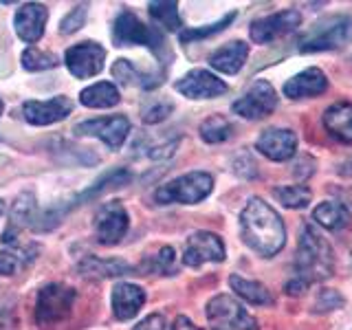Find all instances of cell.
Instances as JSON below:
<instances>
[{
  "mask_svg": "<svg viewBox=\"0 0 352 330\" xmlns=\"http://www.w3.org/2000/svg\"><path fill=\"white\" fill-rule=\"evenodd\" d=\"M242 242L262 258H273L286 245V227L282 216L262 198H249L240 212Z\"/></svg>",
  "mask_w": 352,
  "mask_h": 330,
  "instance_id": "obj_1",
  "label": "cell"
},
{
  "mask_svg": "<svg viewBox=\"0 0 352 330\" xmlns=\"http://www.w3.org/2000/svg\"><path fill=\"white\" fill-rule=\"evenodd\" d=\"M335 271V256L328 240L319 234L315 225H304L300 229L295 251V269L293 278L311 286L313 282L328 280Z\"/></svg>",
  "mask_w": 352,
  "mask_h": 330,
  "instance_id": "obj_2",
  "label": "cell"
},
{
  "mask_svg": "<svg viewBox=\"0 0 352 330\" xmlns=\"http://www.w3.org/2000/svg\"><path fill=\"white\" fill-rule=\"evenodd\" d=\"M352 40V16H328L317 20L308 27L300 40H297V51L300 53H319L341 49Z\"/></svg>",
  "mask_w": 352,
  "mask_h": 330,
  "instance_id": "obj_3",
  "label": "cell"
},
{
  "mask_svg": "<svg viewBox=\"0 0 352 330\" xmlns=\"http://www.w3.org/2000/svg\"><path fill=\"white\" fill-rule=\"evenodd\" d=\"M113 42L115 47H137V44H143V47H148L159 58H163V55L170 58V49L163 33L146 25L139 16H135L128 9L119 11V16L113 22Z\"/></svg>",
  "mask_w": 352,
  "mask_h": 330,
  "instance_id": "obj_4",
  "label": "cell"
},
{
  "mask_svg": "<svg viewBox=\"0 0 352 330\" xmlns=\"http://www.w3.org/2000/svg\"><path fill=\"white\" fill-rule=\"evenodd\" d=\"M214 190V179L207 172H187L179 179L161 185L154 192V201L159 205H196L205 201Z\"/></svg>",
  "mask_w": 352,
  "mask_h": 330,
  "instance_id": "obj_5",
  "label": "cell"
},
{
  "mask_svg": "<svg viewBox=\"0 0 352 330\" xmlns=\"http://www.w3.org/2000/svg\"><path fill=\"white\" fill-rule=\"evenodd\" d=\"M77 300L75 289L60 282L42 286L36 297V322L38 326H55L71 315Z\"/></svg>",
  "mask_w": 352,
  "mask_h": 330,
  "instance_id": "obj_6",
  "label": "cell"
},
{
  "mask_svg": "<svg viewBox=\"0 0 352 330\" xmlns=\"http://www.w3.org/2000/svg\"><path fill=\"white\" fill-rule=\"evenodd\" d=\"M207 319L214 330H258V319L231 295H216L207 302Z\"/></svg>",
  "mask_w": 352,
  "mask_h": 330,
  "instance_id": "obj_7",
  "label": "cell"
},
{
  "mask_svg": "<svg viewBox=\"0 0 352 330\" xmlns=\"http://www.w3.org/2000/svg\"><path fill=\"white\" fill-rule=\"evenodd\" d=\"M275 108H278V93H275V88L267 80H256L247 88V93L236 99L234 106H231L236 115L251 121L264 119Z\"/></svg>",
  "mask_w": 352,
  "mask_h": 330,
  "instance_id": "obj_8",
  "label": "cell"
},
{
  "mask_svg": "<svg viewBox=\"0 0 352 330\" xmlns=\"http://www.w3.org/2000/svg\"><path fill=\"white\" fill-rule=\"evenodd\" d=\"M130 132V121L124 115H113V117H99V119H88L75 126L77 137H97L110 150H119L124 146Z\"/></svg>",
  "mask_w": 352,
  "mask_h": 330,
  "instance_id": "obj_9",
  "label": "cell"
},
{
  "mask_svg": "<svg viewBox=\"0 0 352 330\" xmlns=\"http://www.w3.org/2000/svg\"><path fill=\"white\" fill-rule=\"evenodd\" d=\"M130 227V216L119 201L104 203L95 214V238L99 245H117Z\"/></svg>",
  "mask_w": 352,
  "mask_h": 330,
  "instance_id": "obj_10",
  "label": "cell"
},
{
  "mask_svg": "<svg viewBox=\"0 0 352 330\" xmlns=\"http://www.w3.org/2000/svg\"><path fill=\"white\" fill-rule=\"evenodd\" d=\"M66 69L75 75L77 80H88L102 73L104 62H106V49L97 42H80L66 51L64 55Z\"/></svg>",
  "mask_w": 352,
  "mask_h": 330,
  "instance_id": "obj_11",
  "label": "cell"
},
{
  "mask_svg": "<svg viewBox=\"0 0 352 330\" xmlns=\"http://www.w3.org/2000/svg\"><path fill=\"white\" fill-rule=\"evenodd\" d=\"M300 25H302L300 11L286 9V11H278V14L253 20L249 27V36L256 44H269L273 40L286 36V33H293Z\"/></svg>",
  "mask_w": 352,
  "mask_h": 330,
  "instance_id": "obj_12",
  "label": "cell"
},
{
  "mask_svg": "<svg viewBox=\"0 0 352 330\" xmlns=\"http://www.w3.org/2000/svg\"><path fill=\"white\" fill-rule=\"evenodd\" d=\"M225 260V242L212 231H196L185 242L183 264L185 267L198 269L207 262H223Z\"/></svg>",
  "mask_w": 352,
  "mask_h": 330,
  "instance_id": "obj_13",
  "label": "cell"
},
{
  "mask_svg": "<svg viewBox=\"0 0 352 330\" xmlns=\"http://www.w3.org/2000/svg\"><path fill=\"white\" fill-rule=\"evenodd\" d=\"M176 91L187 99H212L227 93V84L205 69H192L176 82Z\"/></svg>",
  "mask_w": 352,
  "mask_h": 330,
  "instance_id": "obj_14",
  "label": "cell"
},
{
  "mask_svg": "<svg viewBox=\"0 0 352 330\" xmlns=\"http://www.w3.org/2000/svg\"><path fill=\"white\" fill-rule=\"evenodd\" d=\"M73 113V102L69 97L58 95L47 102H25L22 106V117L31 126H51L66 119Z\"/></svg>",
  "mask_w": 352,
  "mask_h": 330,
  "instance_id": "obj_15",
  "label": "cell"
},
{
  "mask_svg": "<svg viewBox=\"0 0 352 330\" xmlns=\"http://www.w3.org/2000/svg\"><path fill=\"white\" fill-rule=\"evenodd\" d=\"M256 150L271 161H289L297 150V137L289 128H269L258 137Z\"/></svg>",
  "mask_w": 352,
  "mask_h": 330,
  "instance_id": "obj_16",
  "label": "cell"
},
{
  "mask_svg": "<svg viewBox=\"0 0 352 330\" xmlns=\"http://www.w3.org/2000/svg\"><path fill=\"white\" fill-rule=\"evenodd\" d=\"M47 18H49V9L40 5V3H27L16 11L14 25L16 33L22 42L33 44L42 38L44 27H47Z\"/></svg>",
  "mask_w": 352,
  "mask_h": 330,
  "instance_id": "obj_17",
  "label": "cell"
},
{
  "mask_svg": "<svg viewBox=\"0 0 352 330\" xmlns=\"http://www.w3.org/2000/svg\"><path fill=\"white\" fill-rule=\"evenodd\" d=\"M146 304V291L137 284L130 282H119L115 284L113 295H110V306H113V315L119 322H128L135 317L141 306Z\"/></svg>",
  "mask_w": 352,
  "mask_h": 330,
  "instance_id": "obj_18",
  "label": "cell"
},
{
  "mask_svg": "<svg viewBox=\"0 0 352 330\" xmlns=\"http://www.w3.org/2000/svg\"><path fill=\"white\" fill-rule=\"evenodd\" d=\"M326 88H328V80L324 71L317 69V66H311V69H304L302 73L293 75L284 84V95L289 99H308L326 93Z\"/></svg>",
  "mask_w": 352,
  "mask_h": 330,
  "instance_id": "obj_19",
  "label": "cell"
},
{
  "mask_svg": "<svg viewBox=\"0 0 352 330\" xmlns=\"http://www.w3.org/2000/svg\"><path fill=\"white\" fill-rule=\"evenodd\" d=\"M36 209H38V201L31 192H22L16 198V203L11 207V214H9V225L3 234L5 245H11L25 227L36 225Z\"/></svg>",
  "mask_w": 352,
  "mask_h": 330,
  "instance_id": "obj_20",
  "label": "cell"
},
{
  "mask_svg": "<svg viewBox=\"0 0 352 330\" xmlns=\"http://www.w3.org/2000/svg\"><path fill=\"white\" fill-rule=\"evenodd\" d=\"M249 58V44L236 40V42H227L220 49H216L212 55H209V64L212 69H216L218 73L225 75H236L240 73V69L245 66Z\"/></svg>",
  "mask_w": 352,
  "mask_h": 330,
  "instance_id": "obj_21",
  "label": "cell"
},
{
  "mask_svg": "<svg viewBox=\"0 0 352 330\" xmlns=\"http://www.w3.org/2000/svg\"><path fill=\"white\" fill-rule=\"evenodd\" d=\"M324 128L341 143H352V104L337 102L324 113Z\"/></svg>",
  "mask_w": 352,
  "mask_h": 330,
  "instance_id": "obj_22",
  "label": "cell"
},
{
  "mask_svg": "<svg viewBox=\"0 0 352 330\" xmlns=\"http://www.w3.org/2000/svg\"><path fill=\"white\" fill-rule=\"evenodd\" d=\"M77 269H80V273L86 275V278H119V275L132 273V267L124 260L97 258V256H86Z\"/></svg>",
  "mask_w": 352,
  "mask_h": 330,
  "instance_id": "obj_23",
  "label": "cell"
},
{
  "mask_svg": "<svg viewBox=\"0 0 352 330\" xmlns=\"http://www.w3.org/2000/svg\"><path fill=\"white\" fill-rule=\"evenodd\" d=\"M313 220L317 225H322L328 231H341L350 225V212L344 203L337 201H324L322 205L315 207Z\"/></svg>",
  "mask_w": 352,
  "mask_h": 330,
  "instance_id": "obj_24",
  "label": "cell"
},
{
  "mask_svg": "<svg viewBox=\"0 0 352 330\" xmlns=\"http://www.w3.org/2000/svg\"><path fill=\"white\" fill-rule=\"evenodd\" d=\"M229 286L234 289V293L238 297H242V300L253 304V306H269V304H273V297H271L269 289L264 284L256 282V280H247V278H242V275H231Z\"/></svg>",
  "mask_w": 352,
  "mask_h": 330,
  "instance_id": "obj_25",
  "label": "cell"
},
{
  "mask_svg": "<svg viewBox=\"0 0 352 330\" xmlns=\"http://www.w3.org/2000/svg\"><path fill=\"white\" fill-rule=\"evenodd\" d=\"M119 99L121 95L117 91V86L110 82H97L80 93V102L86 108H113L119 104Z\"/></svg>",
  "mask_w": 352,
  "mask_h": 330,
  "instance_id": "obj_26",
  "label": "cell"
},
{
  "mask_svg": "<svg viewBox=\"0 0 352 330\" xmlns=\"http://www.w3.org/2000/svg\"><path fill=\"white\" fill-rule=\"evenodd\" d=\"M110 73H113V77L124 86H143V88H152L161 84L159 75H150V73H141L135 64H132L130 60H117L113 64V69H110Z\"/></svg>",
  "mask_w": 352,
  "mask_h": 330,
  "instance_id": "obj_27",
  "label": "cell"
},
{
  "mask_svg": "<svg viewBox=\"0 0 352 330\" xmlns=\"http://www.w3.org/2000/svg\"><path fill=\"white\" fill-rule=\"evenodd\" d=\"M132 179V174L126 170V168H115V170H110L106 174H102L99 179L88 187V190L84 194H80L75 198V205H82L84 201H91V198H97V196H102L104 192L108 190H113V187H119V185H126L130 183Z\"/></svg>",
  "mask_w": 352,
  "mask_h": 330,
  "instance_id": "obj_28",
  "label": "cell"
},
{
  "mask_svg": "<svg viewBox=\"0 0 352 330\" xmlns=\"http://www.w3.org/2000/svg\"><path fill=\"white\" fill-rule=\"evenodd\" d=\"M148 9L152 20L161 25L165 31H179V33L183 31V20L176 3H150Z\"/></svg>",
  "mask_w": 352,
  "mask_h": 330,
  "instance_id": "obj_29",
  "label": "cell"
},
{
  "mask_svg": "<svg viewBox=\"0 0 352 330\" xmlns=\"http://www.w3.org/2000/svg\"><path fill=\"white\" fill-rule=\"evenodd\" d=\"M201 137L207 143H223L234 135V124L223 115H212L201 124Z\"/></svg>",
  "mask_w": 352,
  "mask_h": 330,
  "instance_id": "obj_30",
  "label": "cell"
},
{
  "mask_svg": "<svg viewBox=\"0 0 352 330\" xmlns=\"http://www.w3.org/2000/svg\"><path fill=\"white\" fill-rule=\"evenodd\" d=\"M273 196L278 198V203H282L284 207L289 209H304L311 203V190L304 185H282V187H275Z\"/></svg>",
  "mask_w": 352,
  "mask_h": 330,
  "instance_id": "obj_31",
  "label": "cell"
},
{
  "mask_svg": "<svg viewBox=\"0 0 352 330\" xmlns=\"http://www.w3.org/2000/svg\"><path fill=\"white\" fill-rule=\"evenodd\" d=\"M236 11H229L227 16H223L218 22H212V25H205V27H198V29H183L179 33V40L183 44L187 42H192V40H203V38H209V36H214V33H220L223 29H227L231 22L236 20Z\"/></svg>",
  "mask_w": 352,
  "mask_h": 330,
  "instance_id": "obj_32",
  "label": "cell"
},
{
  "mask_svg": "<svg viewBox=\"0 0 352 330\" xmlns=\"http://www.w3.org/2000/svg\"><path fill=\"white\" fill-rule=\"evenodd\" d=\"M22 66L25 71L38 73V71H47V69H55L58 66V58L53 53H47L38 47H29L25 53H22Z\"/></svg>",
  "mask_w": 352,
  "mask_h": 330,
  "instance_id": "obj_33",
  "label": "cell"
},
{
  "mask_svg": "<svg viewBox=\"0 0 352 330\" xmlns=\"http://www.w3.org/2000/svg\"><path fill=\"white\" fill-rule=\"evenodd\" d=\"M174 264H176V253L172 247H161L154 256L148 258V262L143 264V269L150 273H159V275H172L174 273Z\"/></svg>",
  "mask_w": 352,
  "mask_h": 330,
  "instance_id": "obj_34",
  "label": "cell"
},
{
  "mask_svg": "<svg viewBox=\"0 0 352 330\" xmlns=\"http://www.w3.org/2000/svg\"><path fill=\"white\" fill-rule=\"evenodd\" d=\"M174 110V104L170 102V99L165 97H159V99H150V102L143 106L141 110V119L143 124H161L163 119H168L172 115Z\"/></svg>",
  "mask_w": 352,
  "mask_h": 330,
  "instance_id": "obj_35",
  "label": "cell"
},
{
  "mask_svg": "<svg viewBox=\"0 0 352 330\" xmlns=\"http://www.w3.org/2000/svg\"><path fill=\"white\" fill-rule=\"evenodd\" d=\"M86 16H88V5H77L75 9H71V14H66L64 20L60 22V31L64 33V36L80 31L86 22Z\"/></svg>",
  "mask_w": 352,
  "mask_h": 330,
  "instance_id": "obj_36",
  "label": "cell"
},
{
  "mask_svg": "<svg viewBox=\"0 0 352 330\" xmlns=\"http://www.w3.org/2000/svg\"><path fill=\"white\" fill-rule=\"evenodd\" d=\"M344 306V297H341L337 291L333 289H322L317 293V300H315V313H328V311H335V308Z\"/></svg>",
  "mask_w": 352,
  "mask_h": 330,
  "instance_id": "obj_37",
  "label": "cell"
},
{
  "mask_svg": "<svg viewBox=\"0 0 352 330\" xmlns=\"http://www.w3.org/2000/svg\"><path fill=\"white\" fill-rule=\"evenodd\" d=\"M20 269V256L9 251H0V275H14Z\"/></svg>",
  "mask_w": 352,
  "mask_h": 330,
  "instance_id": "obj_38",
  "label": "cell"
},
{
  "mask_svg": "<svg viewBox=\"0 0 352 330\" xmlns=\"http://www.w3.org/2000/svg\"><path fill=\"white\" fill-rule=\"evenodd\" d=\"M135 330H165V319L159 313H152L143 319V322H139Z\"/></svg>",
  "mask_w": 352,
  "mask_h": 330,
  "instance_id": "obj_39",
  "label": "cell"
},
{
  "mask_svg": "<svg viewBox=\"0 0 352 330\" xmlns=\"http://www.w3.org/2000/svg\"><path fill=\"white\" fill-rule=\"evenodd\" d=\"M172 330H203V328L194 326V324L190 322V319L185 317V315H181V317H176V322H174Z\"/></svg>",
  "mask_w": 352,
  "mask_h": 330,
  "instance_id": "obj_40",
  "label": "cell"
},
{
  "mask_svg": "<svg viewBox=\"0 0 352 330\" xmlns=\"http://www.w3.org/2000/svg\"><path fill=\"white\" fill-rule=\"evenodd\" d=\"M339 174H344V176H352V159H348L346 163H341Z\"/></svg>",
  "mask_w": 352,
  "mask_h": 330,
  "instance_id": "obj_41",
  "label": "cell"
},
{
  "mask_svg": "<svg viewBox=\"0 0 352 330\" xmlns=\"http://www.w3.org/2000/svg\"><path fill=\"white\" fill-rule=\"evenodd\" d=\"M3 214H5V201L0 198V216H3Z\"/></svg>",
  "mask_w": 352,
  "mask_h": 330,
  "instance_id": "obj_42",
  "label": "cell"
},
{
  "mask_svg": "<svg viewBox=\"0 0 352 330\" xmlns=\"http://www.w3.org/2000/svg\"><path fill=\"white\" fill-rule=\"evenodd\" d=\"M0 115H3V99H0Z\"/></svg>",
  "mask_w": 352,
  "mask_h": 330,
  "instance_id": "obj_43",
  "label": "cell"
}]
</instances>
